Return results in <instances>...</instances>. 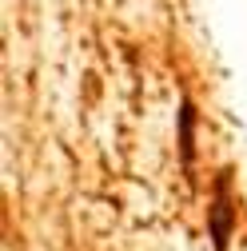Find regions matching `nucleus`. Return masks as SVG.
I'll list each match as a JSON object with an SVG mask.
<instances>
[{
	"mask_svg": "<svg viewBox=\"0 0 247 251\" xmlns=\"http://www.w3.org/2000/svg\"><path fill=\"white\" fill-rule=\"evenodd\" d=\"M179 151H183V164H192V155H196V108L188 96L179 100Z\"/></svg>",
	"mask_w": 247,
	"mask_h": 251,
	"instance_id": "nucleus-2",
	"label": "nucleus"
},
{
	"mask_svg": "<svg viewBox=\"0 0 247 251\" xmlns=\"http://www.w3.org/2000/svg\"><path fill=\"white\" fill-rule=\"evenodd\" d=\"M231 227H235V207H231V179L223 172L215 179V200H211V243H215V251H227Z\"/></svg>",
	"mask_w": 247,
	"mask_h": 251,
	"instance_id": "nucleus-1",
	"label": "nucleus"
}]
</instances>
